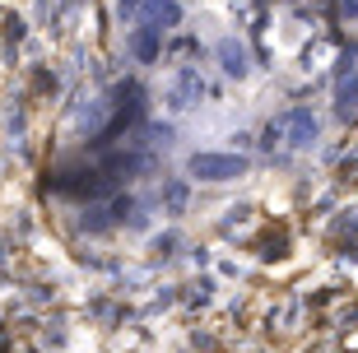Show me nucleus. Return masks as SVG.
Listing matches in <instances>:
<instances>
[{
	"label": "nucleus",
	"instance_id": "nucleus-1",
	"mask_svg": "<svg viewBox=\"0 0 358 353\" xmlns=\"http://www.w3.org/2000/svg\"><path fill=\"white\" fill-rule=\"evenodd\" d=\"M266 135H270V144H275V135H279V140L289 144V149H307V144H312V140L321 135V121L312 117L307 107H293L289 117L270 121V131H266Z\"/></svg>",
	"mask_w": 358,
	"mask_h": 353
},
{
	"label": "nucleus",
	"instance_id": "nucleus-2",
	"mask_svg": "<svg viewBox=\"0 0 358 353\" xmlns=\"http://www.w3.org/2000/svg\"><path fill=\"white\" fill-rule=\"evenodd\" d=\"M242 172H247L242 154H191V177L200 182H233Z\"/></svg>",
	"mask_w": 358,
	"mask_h": 353
},
{
	"label": "nucleus",
	"instance_id": "nucleus-3",
	"mask_svg": "<svg viewBox=\"0 0 358 353\" xmlns=\"http://www.w3.org/2000/svg\"><path fill=\"white\" fill-rule=\"evenodd\" d=\"M140 24L145 28H177L182 24V5H177V0H145V5H140Z\"/></svg>",
	"mask_w": 358,
	"mask_h": 353
},
{
	"label": "nucleus",
	"instance_id": "nucleus-4",
	"mask_svg": "<svg viewBox=\"0 0 358 353\" xmlns=\"http://www.w3.org/2000/svg\"><path fill=\"white\" fill-rule=\"evenodd\" d=\"M335 112L340 117H354L358 112V66L354 61H345V70L335 79Z\"/></svg>",
	"mask_w": 358,
	"mask_h": 353
},
{
	"label": "nucleus",
	"instance_id": "nucleus-5",
	"mask_svg": "<svg viewBox=\"0 0 358 353\" xmlns=\"http://www.w3.org/2000/svg\"><path fill=\"white\" fill-rule=\"evenodd\" d=\"M219 61H224L228 75H238V79L252 70V56H247V47H242L238 38H224V42H219Z\"/></svg>",
	"mask_w": 358,
	"mask_h": 353
},
{
	"label": "nucleus",
	"instance_id": "nucleus-6",
	"mask_svg": "<svg viewBox=\"0 0 358 353\" xmlns=\"http://www.w3.org/2000/svg\"><path fill=\"white\" fill-rule=\"evenodd\" d=\"M200 93H205L200 75H196V70H182V75H177V89H173V107H191V103H200Z\"/></svg>",
	"mask_w": 358,
	"mask_h": 353
},
{
	"label": "nucleus",
	"instance_id": "nucleus-7",
	"mask_svg": "<svg viewBox=\"0 0 358 353\" xmlns=\"http://www.w3.org/2000/svg\"><path fill=\"white\" fill-rule=\"evenodd\" d=\"M159 38H163L159 28H145V24H140V28H135V38H131V52H135V56H140V61L149 66V61L159 56Z\"/></svg>",
	"mask_w": 358,
	"mask_h": 353
},
{
	"label": "nucleus",
	"instance_id": "nucleus-8",
	"mask_svg": "<svg viewBox=\"0 0 358 353\" xmlns=\"http://www.w3.org/2000/svg\"><path fill=\"white\" fill-rule=\"evenodd\" d=\"M140 5H145V0H121L117 10H121V19H140Z\"/></svg>",
	"mask_w": 358,
	"mask_h": 353
},
{
	"label": "nucleus",
	"instance_id": "nucleus-9",
	"mask_svg": "<svg viewBox=\"0 0 358 353\" xmlns=\"http://www.w3.org/2000/svg\"><path fill=\"white\" fill-rule=\"evenodd\" d=\"M182 200H186V186H182V182L168 186V205H173V210H182Z\"/></svg>",
	"mask_w": 358,
	"mask_h": 353
}]
</instances>
